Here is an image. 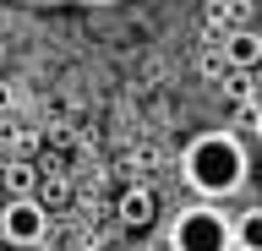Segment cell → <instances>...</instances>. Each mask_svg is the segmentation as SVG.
<instances>
[{
    "instance_id": "obj_1",
    "label": "cell",
    "mask_w": 262,
    "mask_h": 251,
    "mask_svg": "<svg viewBox=\"0 0 262 251\" xmlns=\"http://www.w3.org/2000/svg\"><path fill=\"white\" fill-rule=\"evenodd\" d=\"M180 180H186V191H196V197H208V202L235 197L251 180V153H246L241 131H229V126L196 131L180 148Z\"/></svg>"
},
{
    "instance_id": "obj_2",
    "label": "cell",
    "mask_w": 262,
    "mask_h": 251,
    "mask_svg": "<svg viewBox=\"0 0 262 251\" xmlns=\"http://www.w3.org/2000/svg\"><path fill=\"white\" fill-rule=\"evenodd\" d=\"M229 224L235 218L219 208V202L196 197L191 208H180L164 230V246L169 251H229Z\"/></svg>"
},
{
    "instance_id": "obj_3",
    "label": "cell",
    "mask_w": 262,
    "mask_h": 251,
    "mask_svg": "<svg viewBox=\"0 0 262 251\" xmlns=\"http://www.w3.org/2000/svg\"><path fill=\"white\" fill-rule=\"evenodd\" d=\"M0 235H6L11 246H44L49 240V218H44V208L33 197H11L6 213H0Z\"/></svg>"
},
{
    "instance_id": "obj_4",
    "label": "cell",
    "mask_w": 262,
    "mask_h": 251,
    "mask_svg": "<svg viewBox=\"0 0 262 251\" xmlns=\"http://www.w3.org/2000/svg\"><path fill=\"white\" fill-rule=\"evenodd\" d=\"M224 60H229V66H246V71H251V66L262 60V33H246V28H235V33L224 38Z\"/></svg>"
},
{
    "instance_id": "obj_5",
    "label": "cell",
    "mask_w": 262,
    "mask_h": 251,
    "mask_svg": "<svg viewBox=\"0 0 262 251\" xmlns=\"http://www.w3.org/2000/svg\"><path fill=\"white\" fill-rule=\"evenodd\" d=\"M229 251H262V208H246L229 224Z\"/></svg>"
},
{
    "instance_id": "obj_6",
    "label": "cell",
    "mask_w": 262,
    "mask_h": 251,
    "mask_svg": "<svg viewBox=\"0 0 262 251\" xmlns=\"http://www.w3.org/2000/svg\"><path fill=\"white\" fill-rule=\"evenodd\" d=\"M120 224H126V230H142V224H153V191H142V186L120 191Z\"/></svg>"
},
{
    "instance_id": "obj_7",
    "label": "cell",
    "mask_w": 262,
    "mask_h": 251,
    "mask_svg": "<svg viewBox=\"0 0 262 251\" xmlns=\"http://www.w3.org/2000/svg\"><path fill=\"white\" fill-rule=\"evenodd\" d=\"M6 186H11L16 197H28V186H33V169H28V164H6Z\"/></svg>"
},
{
    "instance_id": "obj_8",
    "label": "cell",
    "mask_w": 262,
    "mask_h": 251,
    "mask_svg": "<svg viewBox=\"0 0 262 251\" xmlns=\"http://www.w3.org/2000/svg\"><path fill=\"white\" fill-rule=\"evenodd\" d=\"M16 6H120V0H16Z\"/></svg>"
},
{
    "instance_id": "obj_9",
    "label": "cell",
    "mask_w": 262,
    "mask_h": 251,
    "mask_svg": "<svg viewBox=\"0 0 262 251\" xmlns=\"http://www.w3.org/2000/svg\"><path fill=\"white\" fill-rule=\"evenodd\" d=\"M6 104H11V87H6V82H0V109H6Z\"/></svg>"
},
{
    "instance_id": "obj_10",
    "label": "cell",
    "mask_w": 262,
    "mask_h": 251,
    "mask_svg": "<svg viewBox=\"0 0 262 251\" xmlns=\"http://www.w3.org/2000/svg\"><path fill=\"white\" fill-rule=\"evenodd\" d=\"M251 131H257V142H262V109H257V120H251Z\"/></svg>"
},
{
    "instance_id": "obj_11",
    "label": "cell",
    "mask_w": 262,
    "mask_h": 251,
    "mask_svg": "<svg viewBox=\"0 0 262 251\" xmlns=\"http://www.w3.org/2000/svg\"><path fill=\"white\" fill-rule=\"evenodd\" d=\"M251 77H257V93H262V60H257V66H251Z\"/></svg>"
}]
</instances>
